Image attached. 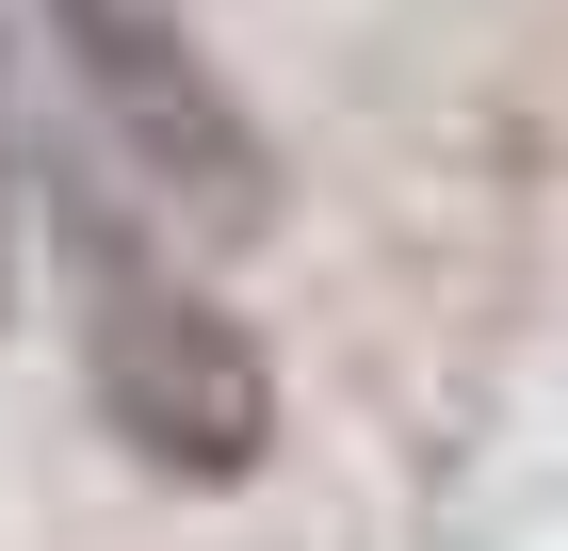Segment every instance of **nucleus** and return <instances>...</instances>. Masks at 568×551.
Listing matches in <instances>:
<instances>
[{
	"mask_svg": "<svg viewBox=\"0 0 568 551\" xmlns=\"http://www.w3.org/2000/svg\"><path fill=\"white\" fill-rule=\"evenodd\" d=\"M82 389L131 438V470H163V487H261V455H276V357L195 276H98Z\"/></svg>",
	"mask_w": 568,
	"mask_h": 551,
	"instance_id": "f257e3e1",
	"label": "nucleus"
},
{
	"mask_svg": "<svg viewBox=\"0 0 568 551\" xmlns=\"http://www.w3.org/2000/svg\"><path fill=\"white\" fill-rule=\"evenodd\" d=\"M49 33L82 65L114 163H131L163 212H195L212 244H244V227L276 212V163H261V130H244V98L212 82V49L179 33L163 0H49Z\"/></svg>",
	"mask_w": 568,
	"mask_h": 551,
	"instance_id": "f03ea898",
	"label": "nucleus"
}]
</instances>
